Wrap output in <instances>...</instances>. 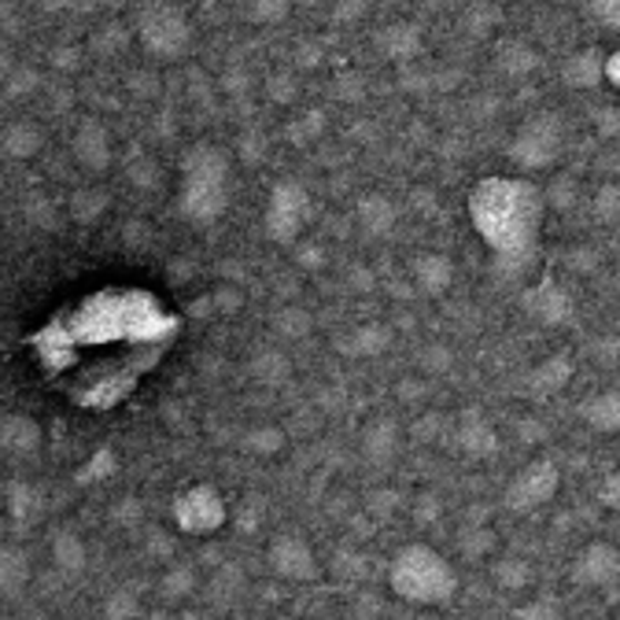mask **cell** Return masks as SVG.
Instances as JSON below:
<instances>
[{
    "mask_svg": "<svg viewBox=\"0 0 620 620\" xmlns=\"http://www.w3.org/2000/svg\"><path fill=\"white\" fill-rule=\"evenodd\" d=\"M588 16L599 19L606 30L620 33V0H594V4H588Z\"/></svg>",
    "mask_w": 620,
    "mask_h": 620,
    "instance_id": "60d3db41",
    "label": "cell"
},
{
    "mask_svg": "<svg viewBox=\"0 0 620 620\" xmlns=\"http://www.w3.org/2000/svg\"><path fill=\"white\" fill-rule=\"evenodd\" d=\"M455 439L466 458H491L495 450H499V433H495V425L480 410H469L461 417Z\"/></svg>",
    "mask_w": 620,
    "mask_h": 620,
    "instance_id": "9a60e30c",
    "label": "cell"
},
{
    "mask_svg": "<svg viewBox=\"0 0 620 620\" xmlns=\"http://www.w3.org/2000/svg\"><path fill=\"white\" fill-rule=\"evenodd\" d=\"M599 502L610 506V510H620V469L606 472V480L599 484Z\"/></svg>",
    "mask_w": 620,
    "mask_h": 620,
    "instance_id": "b9f144b4",
    "label": "cell"
},
{
    "mask_svg": "<svg viewBox=\"0 0 620 620\" xmlns=\"http://www.w3.org/2000/svg\"><path fill=\"white\" fill-rule=\"evenodd\" d=\"M193 588H196V572L189 566H174L163 577V594H166V599H182V594H189Z\"/></svg>",
    "mask_w": 620,
    "mask_h": 620,
    "instance_id": "f35d334b",
    "label": "cell"
},
{
    "mask_svg": "<svg viewBox=\"0 0 620 620\" xmlns=\"http://www.w3.org/2000/svg\"><path fill=\"white\" fill-rule=\"evenodd\" d=\"M472 532H477V536L461 539V550H466V555H472V558H480L484 550H491V547H495V536L488 532V528H472Z\"/></svg>",
    "mask_w": 620,
    "mask_h": 620,
    "instance_id": "7bdbcfd3",
    "label": "cell"
},
{
    "mask_svg": "<svg viewBox=\"0 0 620 620\" xmlns=\"http://www.w3.org/2000/svg\"><path fill=\"white\" fill-rule=\"evenodd\" d=\"M606 82L620 89V49L606 55Z\"/></svg>",
    "mask_w": 620,
    "mask_h": 620,
    "instance_id": "f6af8a7d",
    "label": "cell"
},
{
    "mask_svg": "<svg viewBox=\"0 0 620 620\" xmlns=\"http://www.w3.org/2000/svg\"><path fill=\"white\" fill-rule=\"evenodd\" d=\"M244 447L252 450V455H277L281 447H285V433L281 428H252V433L244 436Z\"/></svg>",
    "mask_w": 620,
    "mask_h": 620,
    "instance_id": "d590c367",
    "label": "cell"
},
{
    "mask_svg": "<svg viewBox=\"0 0 620 620\" xmlns=\"http://www.w3.org/2000/svg\"><path fill=\"white\" fill-rule=\"evenodd\" d=\"M133 33H138L141 49L160 63L185 60L193 49V22H189L185 8L177 4H144L133 11Z\"/></svg>",
    "mask_w": 620,
    "mask_h": 620,
    "instance_id": "277c9868",
    "label": "cell"
},
{
    "mask_svg": "<svg viewBox=\"0 0 620 620\" xmlns=\"http://www.w3.org/2000/svg\"><path fill=\"white\" fill-rule=\"evenodd\" d=\"M277 620H292V617H277Z\"/></svg>",
    "mask_w": 620,
    "mask_h": 620,
    "instance_id": "7dc6e473",
    "label": "cell"
},
{
    "mask_svg": "<svg viewBox=\"0 0 620 620\" xmlns=\"http://www.w3.org/2000/svg\"><path fill=\"white\" fill-rule=\"evenodd\" d=\"M543 196H547V207L572 211L577 207V200H580V185H577V177L561 174V177H555V185L543 189Z\"/></svg>",
    "mask_w": 620,
    "mask_h": 620,
    "instance_id": "836d02e7",
    "label": "cell"
},
{
    "mask_svg": "<svg viewBox=\"0 0 620 620\" xmlns=\"http://www.w3.org/2000/svg\"><path fill=\"white\" fill-rule=\"evenodd\" d=\"M233 160L230 152L211 141H196L182 155V177H177V214L193 225L218 222L230 207L233 193Z\"/></svg>",
    "mask_w": 620,
    "mask_h": 620,
    "instance_id": "7a4b0ae2",
    "label": "cell"
},
{
    "mask_svg": "<svg viewBox=\"0 0 620 620\" xmlns=\"http://www.w3.org/2000/svg\"><path fill=\"white\" fill-rule=\"evenodd\" d=\"M138 613H141V599H138V591H130V588L111 591V599L104 602L108 620H133Z\"/></svg>",
    "mask_w": 620,
    "mask_h": 620,
    "instance_id": "e575fe53",
    "label": "cell"
},
{
    "mask_svg": "<svg viewBox=\"0 0 620 620\" xmlns=\"http://www.w3.org/2000/svg\"><path fill=\"white\" fill-rule=\"evenodd\" d=\"M469 222L499 263L517 266L543 236L547 196L532 177H480L469 193Z\"/></svg>",
    "mask_w": 620,
    "mask_h": 620,
    "instance_id": "6da1fadb",
    "label": "cell"
},
{
    "mask_svg": "<svg viewBox=\"0 0 620 620\" xmlns=\"http://www.w3.org/2000/svg\"><path fill=\"white\" fill-rule=\"evenodd\" d=\"M174 521L189 536H211L225 525V499L211 484H193L174 499Z\"/></svg>",
    "mask_w": 620,
    "mask_h": 620,
    "instance_id": "9c48e42d",
    "label": "cell"
},
{
    "mask_svg": "<svg viewBox=\"0 0 620 620\" xmlns=\"http://www.w3.org/2000/svg\"><path fill=\"white\" fill-rule=\"evenodd\" d=\"M392 344V329L380 322H366V325H355L352 333H344L341 341H336V347L347 355V358H374L380 355L385 347Z\"/></svg>",
    "mask_w": 620,
    "mask_h": 620,
    "instance_id": "ffe728a7",
    "label": "cell"
},
{
    "mask_svg": "<svg viewBox=\"0 0 620 620\" xmlns=\"http://www.w3.org/2000/svg\"><path fill=\"white\" fill-rule=\"evenodd\" d=\"M525 314L543 329H561V325L572 322L577 314V303H572L569 288L555 277H543L536 288L525 292Z\"/></svg>",
    "mask_w": 620,
    "mask_h": 620,
    "instance_id": "30bf717a",
    "label": "cell"
},
{
    "mask_svg": "<svg viewBox=\"0 0 620 620\" xmlns=\"http://www.w3.org/2000/svg\"><path fill=\"white\" fill-rule=\"evenodd\" d=\"M363 455L374 461V466H388V461L399 455V425L392 421V417H377V421L366 428Z\"/></svg>",
    "mask_w": 620,
    "mask_h": 620,
    "instance_id": "7402d4cb",
    "label": "cell"
},
{
    "mask_svg": "<svg viewBox=\"0 0 620 620\" xmlns=\"http://www.w3.org/2000/svg\"><path fill=\"white\" fill-rule=\"evenodd\" d=\"M602 78H606V55L599 49H577L561 63V82H566L572 93H588Z\"/></svg>",
    "mask_w": 620,
    "mask_h": 620,
    "instance_id": "2e32d148",
    "label": "cell"
},
{
    "mask_svg": "<svg viewBox=\"0 0 620 620\" xmlns=\"http://www.w3.org/2000/svg\"><path fill=\"white\" fill-rule=\"evenodd\" d=\"M292 374V363L281 352H258L252 358V377L255 380H266V385H281V380H288Z\"/></svg>",
    "mask_w": 620,
    "mask_h": 620,
    "instance_id": "f546056e",
    "label": "cell"
},
{
    "mask_svg": "<svg viewBox=\"0 0 620 620\" xmlns=\"http://www.w3.org/2000/svg\"><path fill=\"white\" fill-rule=\"evenodd\" d=\"M244 16L258 22V27H274V22H285L292 16V8L285 0H258V4H247Z\"/></svg>",
    "mask_w": 620,
    "mask_h": 620,
    "instance_id": "8d00e7d4",
    "label": "cell"
},
{
    "mask_svg": "<svg viewBox=\"0 0 620 620\" xmlns=\"http://www.w3.org/2000/svg\"><path fill=\"white\" fill-rule=\"evenodd\" d=\"M311 214H314V200L307 193V185L296 182V177H281V182L270 185V196L263 207V233L274 244H292L307 230Z\"/></svg>",
    "mask_w": 620,
    "mask_h": 620,
    "instance_id": "8992f818",
    "label": "cell"
},
{
    "mask_svg": "<svg viewBox=\"0 0 620 620\" xmlns=\"http://www.w3.org/2000/svg\"><path fill=\"white\" fill-rule=\"evenodd\" d=\"M0 144H4L8 160H33L44 149V133L38 122L30 119H11L4 133H0Z\"/></svg>",
    "mask_w": 620,
    "mask_h": 620,
    "instance_id": "44dd1931",
    "label": "cell"
},
{
    "mask_svg": "<svg viewBox=\"0 0 620 620\" xmlns=\"http://www.w3.org/2000/svg\"><path fill=\"white\" fill-rule=\"evenodd\" d=\"M591 218L602 225L620 222V185L617 182H602L591 196Z\"/></svg>",
    "mask_w": 620,
    "mask_h": 620,
    "instance_id": "f1b7e54d",
    "label": "cell"
},
{
    "mask_svg": "<svg viewBox=\"0 0 620 620\" xmlns=\"http://www.w3.org/2000/svg\"><path fill=\"white\" fill-rule=\"evenodd\" d=\"M71 152L82 171L89 174H104L111 163H115V141H111L108 126L100 119H82L71 138Z\"/></svg>",
    "mask_w": 620,
    "mask_h": 620,
    "instance_id": "7c38bea8",
    "label": "cell"
},
{
    "mask_svg": "<svg viewBox=\"0 0 620 620\" xmlns=\"http://www.w3.org/2000/svg\"><path fill=\"white\" fill-rule=\"evenodd\" d=\"M410 285L425 299H436L455 285V263L444 252H421L410 258Z\"/></svg>",
    "mask_w": 620,
    "mask_h": 620,
    "instance_id": "4fadbf2b",
    "label": "cell"
},
{
    "mask_svg": "<svg viewBox=\"0 0 620 620\" xmlns=\"http://www.w3.org/2000/svg\"><path fill=\"white\" fill-rule=\"evenodd\" d=\"M318 130H322V115H318V111H311L307 119H299L296 126H292V138H296V141H307V138H314Z\"/></svg>",
    "mask_w": 620,
    "mask_h": 620,
    "instance_id": "ee69618b",
    "label": "cell"
},
{
    "mask_svg": "<svg viewBox=\"0 0 620 620\" xmlns=\"http://www.w3.org/2000/svg\"><path fill=\"white\" fill-rule=\"evenodd\" d=\"M510 620H566V610H561L558 599H547L543 594V599H528L517 606Z\"/></svg>",
    "mask_w": 620,
    "mask_h": 620,
    "instance_id": "d6a6232c",
    "label": "cell"
},
{
    "mask_svg": "<svg viewBox=\"0 0 620 620\" xmlns=\"http://www.w3.org/2000/svg\"><path fill=\"white\" fill-rule=\"evenodd\" d=\"M572 380V358L566 352H555L547 355L543 363L532 366V374H528V392L532 396H555Z\"/></svg>",
    "mask_w": 620,
    "mask_h": 620,
    "instance_id": "d6986e66",
    "label": "cell"
},
{
    "mask_svg": "<svg viewBox=\"0 0 620 620\" xmlns=\"http://www.w3.org/2000/svg\"><path fill=\"white\" fill-rule=\"evenodd\" d=\"M8 510H11V517L27 521V517L38 514V491H33L30 484H22V480H11L8 484Z\"/></svg>",
    "mask_w": 620,
    "mask_h": 620,
    "instance_id": "1f68e13d",
    "label": "cell"
},
{
    "mask_svg": "<svg viewBox=\"0 0 620 620\" xmlns=\"http://www.w3.org/2000/svg\"><path fill=\"white\" fill-rule=\"evenodd\" d=\"M558 488H561L558 461L536 458L510 477V484H506V491H502V506L510 514H536V510H543L547 502H555Z\"/></svg>",
    "mask_w": 620,
    "mask_h": 620,
    "instance_id": "52a82bcc",
    "label": "cell"
},
{
    "mask_svg": "<svg viewBox=\"0 0 620 620\" xmlns=\"http://www.w3.org/2000/svg\"><path fill=\"white\" fill-rule=\"evenodd\" d=\"M27 583H30V558H27V550L4 547V550H0V588H4V599L16 602Z\"/></svg>",
    "mask_w": 620,
    "mask_h": 620,
    "instance_id": "d4e9b609",
    "label": "cell"
},
{
    "mask_svg": "<svg viewBox=\"0 0 620 620\" xmlns=\"http://www.w3.org/2000/svg\"><path fill=\"white\" fill-rule=\"evenodd\" d=\"M561 152H566V126L555 111H536L528 115L510 138V163L521 174H539L558 166Z\"/></svg>",
    "mask_w": 620,
    "mask_h": 620,
    "instance_id": "5b68a950",
    "label": "cell"
},
{
    "mask_svg": "<svg viewBox=\"0 0 620 620\" xmlns=\"http://www.w3.org/2000/svg\"><path fill=\"white\" fill-rule=\"evenodd\" d=\"M599 119H602V122H599V130H602V133H617V130H620V115H617L613 108H602V111H599Z\"/></svg>",
    "mask_w": 620,
    "mask_h": 620,
    "instance_id": "bcb514c9",
    "label": "cell"
},
{
    "mask_svg": "<svg viewBox=\"0 0 620 620\" xmlns=\"http://www.w3.org/2000/svg\"><path fill=\"white\" fill-rule=\"evenodd\" d=\"M377 49L385 52L388 60L407 63L417 55V49H421V30H417L414 22H392V27L377 33Z\"/></svg>",
    "mask_w": 620,
    "mask_h": 620,
    "instance_id": "603a6c76",
    "label": "cell"
},
{
    "mask_svg": "<svg viewBox=\"0 0 620 620\" xmlns=\"http://www.w3.org/2000/svg\"><path fill=\"white\" fill-rule=\"evenodd\" d=\"M491 580L499 583L502 591H528V588H532V580H536V572H532V566H528L525 558L499 555L491 561Z\"/></svg>",
    "mask_w": 620,
    "mask_h": 620,
    "instance_id": "4316f807",
    "label": "cell"
},
{
    "mask_svg": "<svg viewBox=\"0 0 620 620\" xmlns=\"http://www.w3.org/2000/svg\"><path fill=\"white\" fill-rule=\"evenodd\" d=\"M495 67H499L506 78H525L539 67V52L528 41L510 38L499 44V52H495Z\"/></svg>",
    "mask_w": 620,
    "mask_h": 620,
    "instance_id": "484cf974",
    "label": "cell"
},
{
    "mask_svg": "<svg viewBox=\"0 0 620 620\" xmlns=\"http://www.w3.org/2000/svg\"><path fill=\"white\" fill-rule=\"evenodd\" d=\"M580 421L594 428L602 436H617L620 433V388H606L594 392L591 399L580 403Z\"/></svg>",
    "mask_w": 620,
    "mask_h": 620,
    "instance_id": "e0dca14e",
    "label": "cell"
},
{
    "mask_svg": "<svg viewBox=\"0 0 620 620\" xmlns=\"http://www.w3.org/2000/svg\"><path fill=\"white\" fill-rule=\"evenodd\" d=\"M396 218H399L396 204H392L388 196H380V193L363 196V200H358V207H355L358 230H363L369 241H377V236H388L392 230H396Z\"/></svg>",
    "mask_w": 620,
    "mask_h": 620,
    "instance_id": "ac0fdd59",
    "label": "cell"
},
{
    "mask_svg": "<svg viewBox=\"0 0 620 620\" xmlns=\"http://www.w3.org/2000/svg\"><path fill=\"white\" fill-rule=\"evenodd\" d=\"M617 580H620V550L613 543H606V539H594V543H588L572 558V583L577 588L602 591V588H613Z\"/></svg>",
    "mask_w": 620,
    "mask_h": 620,
    "instance_id": "8fae6325",
    "label": "cell"
},
{
    "mask_svg": "<svg viewBox=\"0 0 620 620\" xmlns=\"http://www.w3.org/2000/svg\"><path fill=\"white\" fill-rule=\"evenodd\" d=\"M502 22V8L495 4H472L466 8V27L469 33H477V38H484V33H491L495 27Z\"/></svg>",
    "mask_w": 620,
    "mask_h": 620,
    "instance_id": "74e56055",
    "label": "cell"
},
{
    "mask_svg": "<svg viewBox=\"0 0 620 620\" xmlns=\"http://www.w3.org/2000/svg\"><path fill=\"white\" fill-rule=\"evenodd\" d=\"M41 85V74L38 71H30V67H19V71H11L8 78H4V89H8V96L11 100H19V96H27V93H33V89Z\"/></svg>",
    "mask_w": 620,
    "mask_h": 620,
    "instance_id": "ab89813d",
    "label": "cell"
},
{
    "mask_svg": "<svg viewBox=\"0 0 620 620\" xmlns=\"http://www.w3.org/2000/svg\"><path fill=\"white\" fill-rule=\"evenodd\" d=\"M388 588L410 606H447L458 594V572L436 547L407 543L392 555Z\"/></svg>",
    "mask_w": 620,
    "mask_h": 620,
    "instance_id": "3957f363",
    "label": "cell"
},
{
    "mask_svg": "<svg viewBox=\"0 0 620 620\" xmlns=\"http://www.w3.org/2000/svg\"><path fill=\"white\" fill-rule=\"evenodd\" d=\"M266 561L281 580H292V583L318 580V572H322L318 558H314V547L307 543V536L292 532V528H281V532L270 536Z\"/></svg>",
    "mask_w": 620,
    "mask_h": 620,
    "instance_id": "ba28073f",
    "label": "cell"
},
{
    "mask_svg": "<svg viewBox=\"0 0 620 620\" xmlns=\"http://www.w3.org/2000/svg\"><path fill=\"white\" fill-rule=\"evenodd\" d=\"M41 425L33 421L30 414H8L4 425H0V447H4L8 458L30 461L41 455Z\"/></svg>",
    "mask_w": 620,
    "mask_h": 620,
    "instance_id": "5bb4252c",
    "label": "cell"
},
{
    "mask_svg": "<svg viewBox=\"0 0 620 620\" xmlns=\"http://www.w3.org/2000/svg\"><path fill=\"white\" fill-rule=\"evenodd\" d=\"M274 325H277V333L285 336V341H303V336H311L314 318L303 307H281Z\"/></svg>",
    "mask_w": 620,
    "mask_h": 620,
    "instance_id": "4dcf8cb0",
    "label": "cell"
},
{
    "mask_svg": "<svg viewBox=\"0 0 620 620\" xmlns=\"http://www.w3.org/2000/svg\"><path fill=\"white\" fill-rule=\"evenodd\" d=\"M52 561H55V569L67 572V577H78V572L85 569V561H89L85 539L78 536V532H71V528L55 532L52 536Z\"/></svg>",
    "mask_w": 620,
    "mask_h": 620,
    "instance_id": "cb8c5ba5",
    "label": "cell"
},
{
    "mask_svg": "<svg viewBox=\"0 0 620 620\" xmlns=\"http://www.w3.org/2000/svg\"><path fill=\"white\" fill-rule=\"evenodd\" d=\"M108 193L100 185H85V189H78V193L71 196V214L78 222H96L100 214L108 211Z\"/></svg>",
    "mask_w": 620,
    "mask_h": 620,
    "instance_id": "83f0119b",
    "label": "cell"
}]
</instances>
